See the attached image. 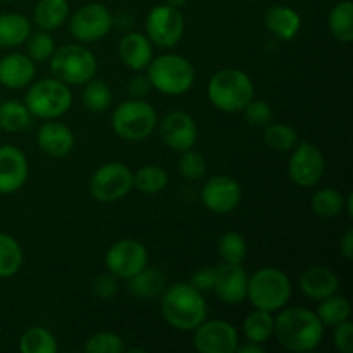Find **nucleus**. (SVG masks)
Segmentation results:
<instances>
[{
    "label": "nucleus",
    "instance_id": "obj_1",
    "mask_svg": "<svg viewBox=\"0 0 353 353\" xmlns=\"http://www.w3.org/2000/svg\"><path fill=\"white\" fill-rule=\"evenodd\" d=\"M274 317V333L283 348L295 353L316 350L324 338V326L316 312L305 307H288L278 310Z\"/></svg>",
    "mask_w": 353,
    "mask_h": 353
},
{
    "label": "nucleus",
    "instance_id": "obj_2",
    "mask_svg": "<svg viewBox=\"0 0 353 353\" xmlns=\"http://www.w3.org/2000/svg\"><path fill=\"white\" fill-rule=\"evenodd\" d=\"M162 317L174 330L188 333L207 319V302L202 292L190 283L169 286L161 299Z\"/></svg>",
    "mask_w": 353,
    "mask_h": 353
},
{
    "label": "nucleus",
    "instance_id": "obj_3",
    "mask_svg": "<svg viewBox=\"0 0 353 353\" xmlns=\"http://www.w3.org/2000/svg\"><path fill=\"white\" fill-rule=\"evenodd\" d=\"M207 97L209 102L221 112L236 114L241 112L254 99L255 86L250 76L241 69H221L209 79Z\"/></svg>",
    "mask_w": 353,
    "mask_h": 353
},
{
    "label": "nucleus",
    "instance_id": "obj_4",
    "mask_svg": "<svg viewBox=\"0 0 353 353\" xmlns=\"http://www.w3.org/2000/svg\"><path fill=\"white\" fill-rule=\"evenodd\" d=\"M152 88L168 97H181L195 83V68L186 57L178 54H162L152 59L147 68Z\"/></svg>",
    "mask_w": 353,
    "mask_h": 353
},
{
    "label": "nucleus",
    "instance_id": "obj_5",
    "mask_svg": "<svg viewBox=\"0 0 353 353\" xmlns=\"http://www.w3.org/2000/svg\"><path fill=\"white\" fill-rule=\"evenodd\" d=\"M247 299L255 309L278 312L292 299V281L278 268H262L248 276Z\"/></svg>",
    "mask_w": 353,
    "mask_h": 353
},
{
    "label": "nucleus",
    "instance_id": "obj_6",
    "mask_svg": "<svg viewBox=\"0 0 353 353\" xmlns=\"http://www.w3.org/2000/svg\"><path fill=\"white\" fill-rule=\"evenodd\" d=\"M24 105L33 117L57 119L64 116L72 105V93L69 85L57 78H43L30 86L24 97Z\"/></svg>",
    "mask_w": 353,
    "mask_h": 353
},
{
    "label": "nucleus",
    "instance_id": "obj_7",
    "mask_svg": "<svg viewBox=\"0 0 353 353\" xmlns=\"http://www.w3.org/2000/svg\"><path fill=\"white\" fill-rule=\"evenodd\" d=\"M112 130L126 141H143L159 124L157 112L143 99H130L116 107L112 112Z\"/></svg>",
    "mask_w": 353,
    "mask_h": 353
},
{
    "label": "nucleus",
    "instance_id": "obj_8",
    "mask_svg": "<svg viewBox=\"0 0 353 353\" xmlns=\"http://www.w3.org/2000/svg\"><path fill=\"white\" fill-rule=\"evenodd\" d=\"M50 72L65 85L81 86L95 78L97 57L92 50L79 43H69L55 48L52 54Z\"/></svg>",
    "mask_w": 353,
    "mask_h": 353
},
{
    "label": "nucleus",
    "instance_id": "obj_9",
    "mask_svg": "<svg viewBox=\"0 0 353 353\" xmlns=\"http://www.w3.org/2000/svg\"><path fill=\"white\" fill-rule=\"evenodd\" d=\"M133 190V172L123 162L100 165L90 179V193L100 203H112L124 199Z\"/></svg>",
    "mask_w": 353,
    "mask_h": 353
},
{
    "label": "nucleus",
    "instance_id": "obj_10",
    "mask_svg": "<svg viewBox=\"0 0 353 353\" xmlns=\"http://www.w3.org/2000/svg\"><path fill=\"white\" fill-rule=\"evenodd\" d=\"M326 172V157L317 145L299 141L288 161V176L299 188H312Z\"/></svg>",
    "mask_w": 353,
    "mask_h": 353
},
{
    "label": "nucleus",
    "instance_id": "obj_11",
    "mask_svg": "<svg viewBox=\"0 0 353 353\" xmlns=\"http://www.w3.org/2000/svg\"><path fill=\"white\" fill-rule=\"evenodd\" d=\"M114 16L103 3L92 2L79 7L71 17L69 33L79 43L99 41L112 30Z\"/></svg>",
    "mask_w": 353,
    "mask_h": 353
},
{
    "label": "nucleus",
    "instance_id": "obj_12",
    "mask_svg": "<svg viewBox=\"0 0 353 353\" xmlns=\"http://www.w3.org/2000/svg\"><path fill=\"white\" fill-rule=\"evenodd\" d=\"M148 40L161 48H171L179 43L185 33V17L176 7L155 6L145 21Z\"/></svg>",
    "mask_w": 353,
    "mask_h": 353
},
{
    "label": "nucleus",
    "instance_id": "obj_13",
    "mask_svg": "<svg viewBox=\"0 0 353 353\" xmlns=\"http://www.w3.org/2000/svg\"><path fill=\"white\" fill-rule=\"evenodd\" d=\"M105 265L110 274L119 279H131L148 265V252L141 241L124 238L116 241L105 254Z\"/></svg>",
    "mask_w": 353,
    "mask_h": 353
},
{
    "label": "nucleus",
    "instance_id": "obj_14",
    "mask_svg": "<svg viewBox=\"0 0 353 353\" xmlns=\"http://www.w3.org/2000/svg\"><path fill=\"white\" fill-rule=\"evenodd\" d=\"M240 334L228 321H203L193 330V347L200 353H236Z\"/></svg>",
    "mask_w": 353,
    "mask_h": 353
},
{
    "label": "nucleus",
    "instance_id": "obj_15",
    "mask_svg": "<svg viewBox=\"0 0 353 353\" xmlns=\"http://www.w3.org/2000/svg\"><path fill=\"white\" fill-rule=\"evenodd\" d=\"M241 196H243V192H241L240 183L224 174H217L207 179L200 192L203 207L214 214L233 212L240 205Z\"/></svg>",
    "mask_w": 353,
    "mask_h": 353
},
{
    "label": "nucleus",
    "instance_id": "obj_16",
    "mask_svg": "<svg viewBox=\"0 0 353 353\" xmlns=\"http://www.w3.org/2000/svg\"><path fill=\"white\" fill-rule=\"evenodd\" d=\"M161 138L171 150L185 152L195 147L199 140V128L193 117L183 110H172L161 121Z\"/></svg>",
    "mask_w": 353,
    "mask_h": 353
},
{
    "label": "nucleus",
    "instance_id": "obj_17",
    "mask_svg": "<svg viewBox=\"0 0 353 353\" xmlns=\"http://www.w3.org/2000/svg\"><path fill=\"white\" fill-rule=\"evenodd\" d=\"M30 165L21 148L14 145L0 147V195H12L19 192L28 181Z\"/></svg>",
    "mask_w": 353,
    "mask_h": 353
},
{
    "label": "nucleus",
    "instance_id": "obj_18",
    "mask_svg": "<svg viewBox=\"0 0 353 353\" xmlns=\"http://www.w3.org/2000/svg\"><path fill=\"white\" fill-rule=\"evenodd\" d=\"M248 274L241 264H226L223 262L216 268L212 292L217 299L228 305H238L247 299Z\"/></svg>",
    "mask_w": 353,
    "mask_h": 353
},
{
    "label": "nucleus",
    "instance_id": "obj_19",
    "mask_svg": "<svg viewBox=\"0 0 353 353\" xmlns=\"http://www.w3.org/2000/svg\"><path fill=\"white\" fill-rule=\"evenodd\" d=\"M37 143L40 150L48 157H65L74 148L76 138L69 126L59 121L48 119L41 124L37 133Z\"/></svg>",
    "mask_w": 353,
    "mask_h": 353
},
{
    "label": "nucleus",
    "instance_id": "obj_20",
    "mask_svg": "<svg viewBox=\"0 0 353 353\" xmlns=\"http://www.w3.org/2000/svg\"><path fill=\"white\" fill-rule=\"evenodd\" d=\"M37 76V62L26 54L10 52L0 59V85L9 90H21L33 83Z\"/></svg>",
    "mask_w": 353,
    "mask_h": 353
},
{
    "label": "nucleus",
    "instance_id": "obj_21",
    "mask_svg": "<svg viewBox=\"0 0 353 353\" xmlns=\"http://www.w3.org/2000/svg\"><path fill=\"white\" fill-rule=\"evenodd\" d=\"M299 285L307 299L321 302L338 292L340 279L334 274V271H331L326 265H312L300 274Z\"/></svg>",
    "mask_w": 353,
    "mask_h": 353
},
{
    "label": "nucleus",
    "instance_id": "obj_22",
    "mask_svg": "<svg viewBox=\"0 0 353 353\" xmlns=\"http://www.w3.org/2000/svg\"><path fill=\"white\" fill-rule=\"evenodd\" d=\"M119 59L128 69L131 71H143L148 68L150 61L154 59V48H152V41L148 40L147 34L131 33L124 34L119 41Z\"/></svg>",
    "mask_w": 353,
    "mask_h": 353
},
{
    "label": "nucleus",
    "instance_id": "obj_23",
    "mask_svg": "<svg viewBox=\"0 0 353 353\" xmlns=\"http://www.w3.org/2000/svg\"><path fill=\"white\" fill-rule=\"evenodd\" d=\"M265 28L283 41H290L299 34L302 28V17L288 6H272L265 10Z\"/></svg>",
    "mask_w": 353,
    "mask_h": 353
},
{
    "label": "nucleus",
    "instance_id": "obj_24",
    "mask_svg": "<svg viewBox=\"0 0 353 353\" xmlns=\"http://www.w3.org/2000/svg\"><path fill=\"white\" fill-rule=\"evenodd\" d=\"M31 34V23L17 12L0 14V48H16Z\"/></svg>",
    "mask_w": 353,
    "mask_h": 353
},
{
    "label": "nucleus",
    "instance_id": "obj_25",
    "mask_svg": "<svg viewBox=\"0 0 353 353\" xmlns=\"http://www.w3.org/2000/svg\"><path fill=\"white\" fill-rule=\"evenodd\" d=\"M69 16L68 0H40L34 7L33 19L43 31H54L65 23Z\"/></svg>",
    "mask_w": 353,
    "mask_h": 353
},
{
    "label": "nucleus",
    "instance_id": "obj_26",
    "mask_svg": "<svg viewBox=\"0 0 353 353\" xmlns=\"http://www.w3.org/2000/svg\"><path fill=\"white\" fill-rule=\"evenodd\" d=\"M128 281H130V292L134 296L143 300H154L164 292L165 276L159 269L147 265Z\"/></svg>",
    "mask_w": 353,
    "mask_h": 353
},
{
    "label": "nucleus",
    "instance_id": "obj_27",
    "mask_svg": "<svg viewBox=\"0 0 353 353\" xmlns=\"http://www.w3.org/2000/svg\"><path fill=\"white\" fill-rule=\"evenodd\" d=\"M331 34L340 43H352L353 41V3L350 0H341L331 9L330 21H327Z\"/></svg>",
    "mask_w": 353,
    "mask_h": 353
},
{
    "label": "nucleus",
    "instance_id": "obj_28",
    "mask_svg": "<svg viewBox=\"0 0 353 353\" xmlns=\"http://www.w3.org/2000/svg\"><path fill=\"white\" fill-rule=\"evenodd\" d=\"M31 114L24 102L3 100L0 102V130L6 133H19L31 124Z\"/></svg>",
    "mask_w": 353,
    "mask_h": 353
},
{
    "label": "nucleus",
    "instance_id": "obj_29",
    "mask_svg": "<svg viewBox=\"0 0 353 353\" xmlns=\"http://www.w3.org/2000/svg\"><path fill=\"white\" fill-rule=\"evenodd\" d=\"M274 333V317L268 310L255 309L243 321V334L248 341L254 343H268Z\"/></svg>",
    "mask_w": 353,
    "mask_h": 353
},
{
    "label": "nucleus",
    "instance_id": "obj_30",
    "mask_svg": "<svg viewBox=\"0 0 353 353\" xmlns=\"http://www.w3.org/2000/svg\"><path fill=\"white\" fill-rule=\"evenodd\" d=\"M168 183V171L161 165H143L133 174V188L145 195H157V193L164 192Z\"/></svg>",
    "mask_w": 353,
    "mask_h": 353
},
{
    "label": "nucleus",
    "instance_id": "obj_31",
    "mask_svg": "<svg viewBox=\"0 0 353 353\" xmlns=\"http://www.w3.org/2000/svg\"><path fill=\"white\" fill-rule=\"evenodd\" d=\"M316 314L324 327H334L340 323H343V321L350 319L352 305L345 296L334 293V295L321 300Z\"/></svg>",
    "mask_w": 353,
    "mask_h": 353
},
{
    "label": "nucleus",
    "instance_id": "obj_32",
    "mask_svg": "<svg viewBox=\"0 0 353 353\" xmlns=\"http://www.w3.org/2000/svg\"><path fill=\"white\" fill-rule=\"evenodd\" d=\"M23 248L7 233H0V279L12 278L23 265Z\"/></svg>",
    "mask_w": 353,
    "mask_h": 353
},
{
    "label": "nucleus",
    "instance_id": "obj_33",
    "mask_svg": "<svg viewBox=\"0 0 353 353\" xmlns=\"http://www.w3.org/2000/svg\"><path fill=\"white\" fill-rule=\"evenodd\" d=\"M312 210L321 219H333L345 209V196L336 188H321L312 195Z\"/></svg>",
    "mask_w": 353,
    "mask_h": 353
},
{
    "label": "nucleus",
    "instance_id": "obj_34",
    "mask_svg": "<svg viewBox=\"0 0 353 353\" xmlns=\"http://www.w3.org/2000/svg\"><path fill=\"white\" fill-rule=\"evenodd\" d=\"M19 350L23 353H57L59 345L54 334L45 327H30L19 338Z\"/></svg>",
    "mask_w": 353,
    "mask_h": 353
},
{
    "label": "nucleus",
    "instance_id": "obj_35",
    "mask_svg": "<svg viewBox=\"0 0 353 353\" xmlns=\"http://www.w3.org/2000/svg\"><path fill=\"white\" fill-rule=\"evenodd\" d=\"M81 102L90 112H105L112 103V90L107 83L100 81V79H90L88 83H85Z\"/></svg>",
    "mask_w": 353,
    "mask_h": 353
},
{
    "label": "nucleus",
    "instance_id": "obj_36",
    "mask_svg": "<svg viewBox=\"0 0 353 353\" xmlns=\"http://www.w3.org/2000/svg\"><path fill=\"white\" fill-rule=\"evenodd\" d=\"M299 141V133L290 124L269 123L264 130V143L274 152H292Z\"/></svg>",
    "mask_w": 353,
    "mask_h": 353
},
{
    "label": "nucleus",
    "instance_id": "obj_37",
    "mask_svg": "<svg viewBox=\"0 0 353 353\" xmlns=\"http://www.w3.org/2000/svg\"><path fill=\"white\" fill-rule=\"evenodd\" d=\"M217 252L226 264H243L247 259V240L236 231H228L217 241Z\"/></svg>",
    "mask_w": 353,
    "mask_h": 353
},
{
    "label": "nucleus",
    "instance_id": "obj_38",
    "mask_svg": "<svg viewBox=\"0 0 353 353\" xmlns=\"http://www.w3.org/2000/svg\"><path fill=\"white\" fill-rule=\"evenodd\" d=\"M124 350V340L112 331H99L85 341L86 353H121Z\"/></svg>",
    "mask_w": 353,
    "mask_h": 353
},
{
    "label": "nucleus",
    "instance_id": "obj_39",
    "mask_svg": "<svg viewBox=\"0 0 353 353\" xmlns=\"http://www.w3.org/2000/svg\"><path fill=\"white\" fill-rule=\"evenodd\" d=\"M178 169L179 174L185 179H188V181H199V179H202L207 172L205 157H203L200 152L193 150V148L181 152Z\"/></svg>",
    "mask_w": 353,
    "mask_h": 353
},
{
    "label": "nucleus",
    "instance_id": "obj_40",
    "mask_svg": "<svg viewBox=\"0 0 353 353\" xmlns=\"http://www.w3.org/2000/svg\"><path fill=\"white\" fill-rule=\"evenodd\" d=\"M26 50L28 57L33 62H45L52 57L55 52V41L54 38L48 34V31H38V33H31L28 37Z\"/></svg>",
    "mask_w": 353,
    "mask_h": 353
},
{
    "label": "nucleus",
    "instance_id": "obj_41",
    "mask_svg": "<svg viewBox=\"0 0 353 353\" xmlns=\"http://www.w3.org/2000/svg\"><path fill=\"white\" fill-rule=\"evenodd\" d=\"M241 112H245V119L250 126L259 128V126H268L272 119V109L265 100L262 99H252L250 102L247 103Z\"/></svg>",
    "mask_w": 353,
    "mask_h": 353
},
{
    "label": "nucleus",
    "instance_id": "obj_42",
    "mask_svg": "<svg viewBox=\"0 0 353 353\" xmlns=\"http://www.w3.org/2000/svg\"><path fill=\"white\" fill-rule=\"evenodd\" d=\"M333 345L336 352L352 353L353 352V324L352 321H343L338 326H334Z\"/></svg>",
    "mask_w": 353,
    "mask_h": 353
},
{
    "label": "nucleus",
    "instance_id": "obj_43",
    "mask_svg": "<svg viewBox=\"0 0 353 353\" xmlns=\"http://www.w3.org/2000/svg\"><path fill=\"white\" fill-rule=\"evenodd\" d=\"M214 279H216V268H210V265H205V268L196 269L192 274V279H190V285L193 286L199 292H212Z\"/></svg>",
    "mask_w": 353,
    "mask_h": 353
},
{
    "label": "nucleus",
    "instance_id": "obj_44",
    "mask_svg": "<svg viewBox=\"0 0 353 353\" xmlns=\"http://www.w3.org/2000/svg\"><path fill=\"white\" fill-rule=\"evenodd\" d=\"M93 293L100 300L112 299L117 293V281L114 274H102L93 281Z\"/></svg>",
    "mask_w": 353,
    "mask_h": 353
},
{
    "label": "nucleus",
    "instance_id": "obj_45",
    "mask_svg": "<svg viewBox=\"0 0 353 353\" xmlns=\"http://www.w3.org/2000/svg\"><path fill=\"white\" fill-rule=\"evenodd\" d=\"M150 90L152 85L150 81H148L147 76L138 74L128 83V92H130V95L133 97V99H143V97H147L148 93H150Z\"/></svg>",
    "mask_w": 353,
    "mask_h": 353
},
{
    "label": "nucleus",
    "instance_id": "obj_46",
    "mask_svg": "<svg viewBox=\"0 0 353 353\" xmlns=\"http://www.w3.org/2000/svg\"><path fill=\"white\" fill-rule=\"evenodd\" d=\"M340 252L347 261H352L353 259V230L345 231L343 238L340 241Z\"/></svg>",
    "mask_w": 353,
    "mask_h": 353
},
{
    "label": "nucleus",
    "instance_id": "obj_47",
    "mask_svg": "<svg viewBox=\"0 0 353 353\" xmlns=\"http://www.w3.org/2000/svg\"><path fill=\"white\" fill-rule=\"evenodd\" d=\"M265 348L264 345L254 343V341H248L245 345H238L236 353H264Z\"/></svg>",
    "mask_w": 353,
    "mask_h": 353
},
{
    "label": "nucleus",
    "instance_id": "obj_48",
    "mask_svg": "<svg viewBox=\"0 0 353 353\" xmlns=\"http://www.w3.org/2000/svg\"><path fill=\"white\" fill-rule=\"evenodd\" d=\"M345 207H347V217L348 219H352L353 217V196L348 195L347 199H345Z\"/></svg>",
    "mask_w": 353,
    "mask_h": 353
},
{
    "label": "nucleus",
    "instance_id": "obj_49",
    "mask_svg": "<svg viewBox=\"0 0 353 353\" xmlns=\"http://www.w3.org/2000/svg\"><path fill=\"white\" fill-rule=\"evenodd\" d=\"M186 2H188V0H165V3H168V6L176 7V9H179V7H183Z\"/></svg>",
    "mask_w": 353,
    "mask_h": 353
},
{
    "label": "nucleus",
    "instance_id": "obj_50",
    "mask_svg": "<svg viewBox=\"0 0 353 353\" xmlns=\"http://www.w3.org/2000/svg\"><path fill=\"white\" fill-rule=\"evenodd\" d=\"M0 2H12V0H0Z\"/></svg>",
    "mask_w": 353,
    "mask_h": 353
}]
</instances>
